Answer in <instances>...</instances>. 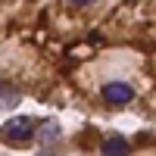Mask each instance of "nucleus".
Segmentation results:
<instances>
[{
	"mask_svg": "<svg viewBox=\"0 0 156 156\" xmlns=\"http://www.w3.org/2000/svg\"><path fill=\"white\" fill-rule=\"evenodd\" d=\"M34 122L31 119H25V115H12V119L3 125V137L9 140V144H19V147H25L28 140L34 137Z\"/></svg>",
	"mask_w": 156,
	"mask_h": 156,
	"instance_id": "1",
	"label": "nucleus"
},
{
	"mask_svg": "<svg viewBox=\"0 0 156 156\" xmlns=\"http://www.w3.org/2000/svg\"><path fill=\"white\" fill-rule=\"evenodd\" d=\"M103 100L112 103V106H125V103L134 100V87L125 81H109V84H103Z\"/></svg>",
	"mask_w": 156,
	"mask_h": 156,
	"instance_id": "2",
	"label": "nucleus"
},
{
	"mask_svg": "<svg viewBox=\"0 0 156 156\" xmlns=\"http://www.w3.org/2000/svg\"><path fill=\"white\" fill-rule=\"evenodd\" d=\"M59 137H62V125H59L56 119H44L41 125H37V140H41V144H44L47 150L53 147Z\"/></svg>",
	"mask_w": 156,
	"mask_h": 156,
	"instance_id": "3",
	"label": "nucleus"
},
{
	"mask_svg": "<svg viewBox=\"0 0 156 156\" xmlns=\"http://www.w3.org/2000/svg\"><path fill=\"white\" fill-rule=\"evenodd\" d=\"M100 153H103V156H128V153H131V144H128L122 134H109V137L100 144Z\"/></svg>",
	"mask_w": 156,
	"mask_h": 156,
	"instance_id": "4",
	"label": "nucleus"
},
{
	"mask_svg": "<svg viewBox=\"0 0 156 156\" xmlns=\"http://www.w3.org/2000/svg\"><path fill=\"white\" fill-rule=\"evenodd\" d=\"M0 103H3V109H16L19 106V90L12 87V84H3V94H0Z\"/></svg>",
	"mask_w": 156,
	"mask_h": 156,
	"instance_id": "5",
	"label": "nucleus"
},
{
	"mask_svg": "<svg viewBox=\"0 0 156 156\" xmlns=\"http://www.w3.org/2000/svg\"><path fill=\"white\" fill-rule=\"evenodd\" d=\"M69 3H78V6H84V3H94V0H69Z\"/></svg>",
	"mask_w": 156,
	"mask_h": 156,
	"instance_id": "6",
	"label": "nucleus"
},
{
	"mask_svg": "<svg viewBox=\"0 0 156 156\" xmlns=\"http://www.w3.org/2000/svg\"><path fill=\"white\" fill-rule=\"evenodd\" d=\"M37 156H56L53 150H41V153H37Z\"/></svg>",
	"mask_w": 156,
	"mask_h": 156,
	"instance_id": "7",
	"label": "nucleus"
}]
</instances>
